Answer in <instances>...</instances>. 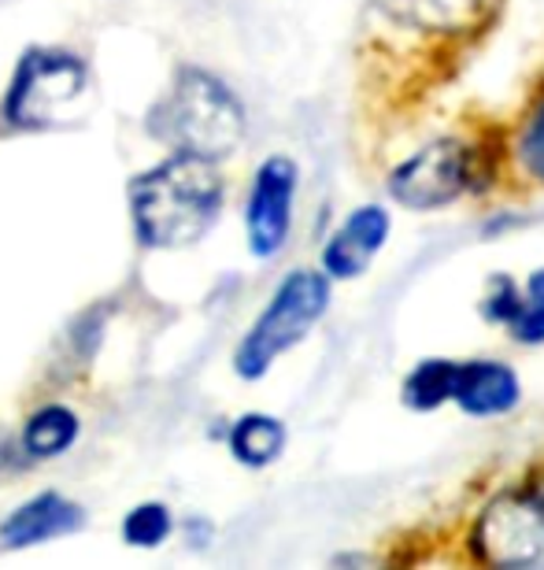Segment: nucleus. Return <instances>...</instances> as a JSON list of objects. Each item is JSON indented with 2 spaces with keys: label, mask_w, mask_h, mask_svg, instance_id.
Wrapping results in <instances>:
<instances>
[{
  "label": "nucleus",
  "mask_w": 544,
  "mask_h": 570,
  "mask_svg": "<svg viewBox=\"0 0 544 570\" xmlns=\"http://www.w3.org/2000/svg\"><path fill=\"white\" fill-rule=\"evenodd\" d=\"M226 204L215 159L175 153L130 181V219L145 248L197 245L219 223Z\"/></svg>",
  "instance_id": "obj_1"
},
{
  "label": "nucleus",
  "mask_w": 544,
  "mask_h": 570,
  "mask_svg": "<svg viewBox=\"0 0 544 570\" xmlns=\"http://www.w3.org/2000/svg\"><path fill=\"white\" fill-rule=\"evenodd\" d=\"M245 122L237 94L204 67H178L175 82L149 111V134L156 141L215 164L241 148Z\"/></svg>",
  "instance_id": "obj_2"
},
{
  "label": "nucleus",
  "mask_w": 544,
  "mask_h": 570,
  "mask_svg": "<svg viewBox=\"0 0 544 570\" xmlns=\"http://www.w3.org/2000/svg\"><path fill=\"white\" fill-rule=\"evenodd\" d=\"M330 278L323 271L297 267L278 282V289L270 293L264 312L256 315V323L248 326L241 345L234 352V371L245 382H256L286 356L289 348H297L315 326L323 323V315L330 312Z\"/></svg>",
  "instance_id": "obj_3"
},
{
  "label": "nucleus",
  "mask_w": 544,
  "mask_h": 570,
  "mask_svg": "<svg viewBox=\"0 0 544 570\" xmlns=\"http://www.w3.org/2000/svg\"><path fill=\"white\" fill-rule=\"evenodd\" d=\"M467 549L485 567L544 570V466L485 500L471 522Z\"/></svg>",
  "instance_id": "obj_4"
},
{
  "label": "nucleus",
  "mask_w": 544,
  "mask_h": 570,
  "mask_svg": "<svg viewBox=\"0 0 544 570\" xmlns=\"http://www.w3.org/2000/svg\"><path fill=\"white\" fill-rule=\"evenodd\" d=\"M89 71L63 49H30L4 97V119L16 130H56L82 116Z\"/></svg>",
  "instance_id": "obj_5"
},
{
  "label": "nucleus",
  "mask_w": 544,
  "mask_h": 570,
  "mask_svg": "<svg viewBox=\"0 0 544 570\" xmlns=\"http://www.w3.org/2000/svg\"><path fill=\"white\" fill-rule=\"evenodd\" d=\"M482 186V153L467 138H434L385 178V193L407 212H437Z\"/></svg>",
  "instance_id": "obj_6"
},
{
  "label": "nucleus",
  "mask_w": 544,
  "mask_h": 570,
  "mask_svg": "<svg viewBox=\"0 0 544 570\" xmlns=\"http://www.w3.org/2000/svg\"><path fill=\"white\" fill-rule=\"evenodd\" d=\"M300 167L289 156H267L256 167L245 200V237L256 259H275L293 234V208H297Z\"/></svg>",
  "instance_id": "obj_7"
},
{
  "label": "nucleus",
  "mask_w": 544,
  "mask_h": 570,
  "mask_svg": "<svg viewBox=\"0 0 544 570\" xmlns=\"http://www.w3.org/2000/svg\"><path fill=\"white\" fill-rule=\"evenodd\" d=\"M393 230V215L385 204H359L337 223L323 245V275L330 282H356L382 256Z\"/></svg>",
  "instance_id": "obj_8"
},
{
  "label": "nucleus",
  "mask_w": 544,
  "mask_h": 570,
  "mask_svg": "<svg viewBox=\"0 0 544 570\" xmlns=\"http://www.w3.org/2000/svg\"><path fill=\"white\" fill-rule=\"evenodd\" d=\"M382 16L426 38H471L489 27L501 0H374Z\"/></svg>",
  "instance_id": "obj_9"
},
{
  "label": "nucleus",
  "mask_w": 544,
  "mask_h": 570,
  "mask_svg": "<svg viewBox=\"0 0 544 570\" xmlns=\"http://www.w3.org/2000/svg\"><path fill=\"white\" fill-rule=\"evenodd\" d=\"M452 404L471 419H501L523 404V382L504 360H459Z\"/></svg>",
  "instance_id": "obj_10"
},
{
  "label": "nucleus",
  "mask_w": 544,
  "mask_h": 570,
  "mask_svg": "<svg viewBox=\"0 0 544 570\" xmlns=\"http://www.w3.org/2000/svg\"><path fill=\"white\" fill-rule=\"evenodd\" d=\"M82 527V508L63 500L60 493H41L19 504L0 522V544L4 549H30V544L63 538Z\"/></svg>",
  "instance_id": "obj_11"
},
{
  "label": "nucleus",
  "mask_w": 544,
  "mask_h": 570,
  "mask_svg": "<svg viewBox=\"0 0 544 570\" xmlns=\"http://www.w3.org/2000/svg\"><path fill=\"white\" fill-rule=\"evenodd\" d=\"M230 452L237 463L253 466V471H259V466H270L278 460L281 452H286V423L267 412H248L241 415L237 423L230 426Z\"/></svg>",
  "instance_id": "obj_12"
},
{
  "label": "nucleus",
  "mask_w": 544,
  "mask_h": 570,
  "mask_svg": "<svg viewBox=\"0 0 544 570\" xmlns=\"http://www.w3.org/2000/svg\"><path fill=\"white\" fill-rule=\"evenodd\" d=\"M78 430H82V423H78L71 407L44 404L22 426V449L33 460H56V455H63L78 441Z\"/></svg>",
  "instance_id": "obj_13"
},
{
  "label": "nucleus",
  "mask_w": 544,
  "mask_h": 570,
  "mask_svg": "<svg viewBox=\"0 0 544 570\" xmlns=\"http://www.w3.org/2000/svg\"><path fill=\"white\" fill-rule=\"evenodd\" d=\"M456 363L445 356L418 360L400 385V401L412 412H437V407L452 404V382H456Z\"/></svg>",
  "instance_id": "obj_14"
},
{
  "label": "nucleus",
  "mask_w": 544,
  "mask_h": 570,
  "mask_svg": "<svg viewBox=\"0 0 544 570\" xmlns=\"http://www.w3.org/2000/svg\"><path fill=\"white\" fill-rule=\"evenodd\" d=\"M512 159L518 175L544 189V97H537L523 116L512 141Z\"/></svg>",
  "instance_id": "obj_15"
},
{
  "label": "nucleus",
  "mask_w": 544,
  "mask_h": 570,
  "mask_svg": "<svg viewBox=\"0 0 544 570\" xmlns=\"http://www.w3.org/2000/svg\"><path fill=\"white\" fill-rule=\"evenodd\" d=\"M175 519L160 500H149V504H138L122 519V541L130 549H160V544L171 538Z\"/></svg>",
  "instance_id": "obj_16"
},
{
  "label": "nucleus",
  "mask_w": 544,
  "mask_h": 570,
  "mask_svg": "<svg viewBox=\"0 0 544 570\" xmlns=\"http://www.w3.org/2000/svg\"><path fill=\"white\" fill-rule=\"evenodd\" d=\"M523 304H526V293H523V285H518L512 275H493L489 282H485V296H482V304H478V312L485 323H493V326H512L518 312H523Z\"/></svg>",
  "instance_id": "obj_17"
},
{
  "label": "nucleus",
  "mask_w": 544,
  "mask_h": 570,
  "mask_svg": "<svg viewBox=\"0 0 544 570\" xmlns=\"http://www.w3.org/2000/svg\"><path fill=\"white\" fill-rule=\"evenodd\" d=\"M507 330L518 345H544V296H526L523 312Z\"/></svg>",
  "instance_id": "obj_18"
},
{
  "label": "nucleus",
  "mask_w": 544,
  "mask_h": 570,
  "mask_svg": "<svg viewBox=\"0 0 544 570\" xmlns=\"http://www.w3.org/2000/svg\"><path fill=\"white\" fill-rule=\"evenodd\" d=\"M523 293L526 296H544V267H537L534 275L526 278V285H523Z\"/></svg>",
  "instance_id": "obj_19"
}]
</instances>
